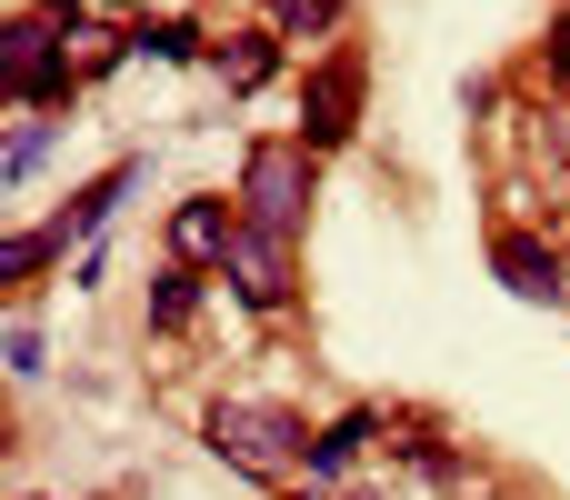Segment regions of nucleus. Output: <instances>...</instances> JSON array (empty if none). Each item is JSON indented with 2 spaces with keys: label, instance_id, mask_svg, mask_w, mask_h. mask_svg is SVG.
<instances>
[{
  "label": "nucleus",
  "instance_id": "nucleus-15",
  "mask_svg": "<svg viewBox=\"0 0 570 500\" xmlns=\"http://www.w3.org/2000/svg\"><path fill=\"white\" fill-rule=\"evenodd\" d=\"M30 371H40V331H30V321H10V381H30Z\"/></svg>",
  "mask_w": 570,
  "mask_h": 500
},
{
  "label": "nucleus",
  "instance_id": "nucleus-13",
  "mask_svg": "<svg viewBox=\"0 0 570 500\" xmlns=\"http://www.w3.org/2000/svg\"><path fill=\"white\" fill-rule=\"evenodd\" d=\"M130 50H150V60H200V30H190V20H160V30H130Z\"/></svg>",
  "mask_w": 570,
  "mask_h": 500
},
{
  "label": "nucleus",
  "instance_id": "nucleus-3",
  "mask_svg": "<svg viewBox=\"0 0 570 500\" xmlns=\"http://www.w3.org/2000/svg\"><path fill=\"white\" fill-rule=\"evenodd\" d=\"M361 90H371L361 50H331V60L301 80V120H291V140H301V150H341V140L361 130Z\"/></svg>",
  "mask_w": 570,
  "mask_h": 500
},
{
  "label": "nucleus",
  "instance_id": "nucleus-6",
  "mask_svg": "<svg viewBox=\"0 0 570 500\" xmlns=\"http://www.w3.org/2000/svg\"><path fill=\"white\" fill-rule=\"evenodd\" d=\"M491 271H501L521 301H561V291H570V281H561V251H551L541 231H521V220L491 231Z\"/></svg>",
  "mask_w": 570,
  "mask_h": 500
},
{
  "label": "nucleus",
  "instance_id": "nucleus-14",
  "mask_svg": "<svg viewBox=\"0 0 570 500\" xmlns=\"http://www.w3.org/2000/svg\"><path fill=\"white\" fill-rule=\"evenodd\" d=\"M541 70H551V80H561V90H570V10H561V20H551V30H541Z\"/></svg>",
  "mask_w": 570,
  "mask_h": 500
},
{
  "label": "nucleus",
  "instance_id": "nucleus-4",
  "mask_svg": "<svg viewBox=\"0 0 570 500\" xmlns=\"http://www.w3.org/2000/svg\"><path fill=\"white\" fill-rule=\"evenodd\" d=\"M220 281H230L250 311H291V291H301V281H291V241H271V231H250V220H240V241H230Z\"/></svg>",
  "mask_w": 570,
  "mask_h": 500
},
{
  "label": "nucleus",
  "instance_id": "nucleus-11",
  "mask_svg": "<svg viewBox=\"0 0 570 500\" xmlns=\"http://www.w3.org/2000/svg\"><path fill=\"white\" fill-rule=\"evenodd\" d=\"M50 261H60V241H50V231H10V241H0V281H10V291H30Z\"/></svg>",
  "mask_w": 570,
  "mask_h": 500
},
{
  "label": "nucleus",
  "instance_id": "nucleus-10",
  "mask_svg": "<svg viewBox=\"0 0 570 500\" xmlns=\"http://www.w3.org/2000/svg\"><path fill=\"white\" fill-rule=\"evenodd\" d=\"M351 20V0H271V30L281 40H331Z\"/></svg>",
  "mask_w": 570,
  "mask_h": 500
},
{
  "label": "nucleus",
  "instance_id": "nucleus-9",
  "mask_svg": "<svg viewBox=\"0 0 570 500\" xmlns=\"http://www.w3.org/2000/svg\"><path fill=\"white\" fill-rule=\"evenodd\" d=\"M190 301H200V271L160 261V271H150V331H180V321H190Z\"/></svg>",
  "mask_w": 570,
  "mask_h": 500
},
{
  "label": "nucleus",
  "instance_id": "nucleus-12",
  "mask_svg": "<svg viewBox=\"0 0 570 500\" xmlns=\"http://www.w3.org/2000/svg\"><path fill=\"white\" fill-rule=\"evenodd\" d=\"M40 160H50V120H20V130H10V150H0V180L20 190V180H30Z\"/></svg>",
  "mask_w": 570,
  "mask_h": 500
},
{
  "label": "nucleus",
  "instance_id": "nucleus-5",
  "mask_svg": "<svg viewBox=\"0 0 570 500\" xmlns=\"http://www.w3.org/2000/svg\"><path fill=\"white\" fill-rule=\"evenodd\" d=\"M230 241H240V200H180L170 210V261L180 271H220Z\"/></svg>",
  "mask_w": 570,
  "mask_h": 500
},
{
  "label": "nucleus",
  "instance_id": "nucleus-2",
  "mask_svg": "<svg viewBox=\"0 0 570 500\" xmlns=\"http://www.w3.org/2000/svg\"><path fill=\"white\" fill-rule=\"evenodd\" d=\"M311 421L291 411V401H220L210 411V451L230 461V471H250V481H291V471H311Z\"/></svg>",
  "mask_w": 570,
  "mask_h": 500
},
{
  "label": "nucleus",
  "instance_id": "nucleus-8",
  "mask_svg": "<svg viewBox=\"0 0 570 500\" xmlns=\"http://www.w3.org/2000/svg\"><path fill=\"white\" fill-rule=\"evenodd\" d=\"M210 70L230 80V100H240V90H261V80L281 70V30H230V40L210 50Z\"/></svg>",
  "mask_w": 570,
  "mask_h": 500
},
{
  "label": "nucleus",
  "instance_id": "nucleus-1",
  "mask_svg": "<svg viewBox=\"0 0 570 500\" xmlns=\"http://www.w3.org/2000/svg\"><path fill=\"white\" fill-rule=\"evenodd\" d=\"M311 190H321V150H301V140H250L240 150V220L250 231H271V241H301L311 231Z\"/></svg>",
  "mask_w": 570,
  "mask_h": 500
},
{
  "label": "nucleus",
  "instance_id": "nucleus-7",
  "mask_svg": "<svg viewBox=\"0 0 570 500\" xmlns=\"http://www.w3.org/2000/svg\"><path fill=\"white\" fill-rule=\"evenodd\" d=\"M130 190H140V160H120V170H100L90 190H70V210L50 220V241H60V251H70V241H90V231H100V220H110V210H120Z\"/></svg>",
  "mask_w": 570,
  "mask_h": 500
}]
</instances>
